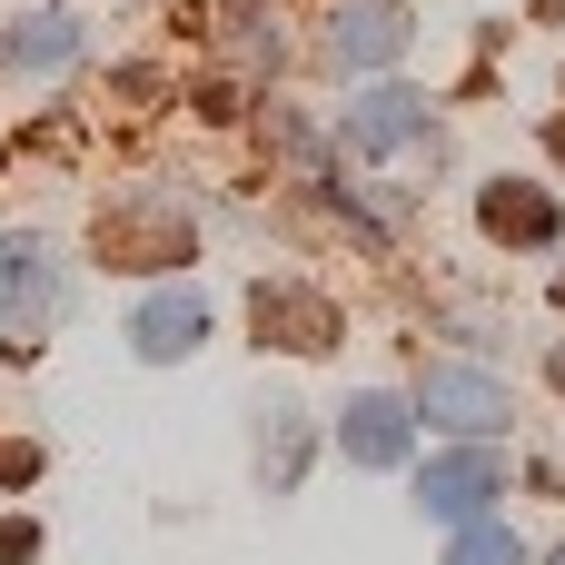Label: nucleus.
I'll return each mask as SVG.
<instances>
[{"label": "nucleus", "instance_id": "f257e3e1", "mask_svg": "<svg viewBox=\"0 0 565 565\" xmlns=\"http://www.w3.org/2000/svg\"><path fill=\"white\" fill-rule=\"evenodd\" d=\"M50 318H60V278H50V258H40L30 238H0V348L30 358Z\"/></svg>", "mask_w": 565, "mask_h": 565}, {"label": "nucleus", "instance_id": "f03ea898", "mask_svg": "<svg viewBox=\"0 0 565 565\" xmlns=\"http://www.w3.org/2000/svg\"><path fill=\"white\" fill-rule=\"evenodd\" d=\"M417 417H437L447 437H497L507 427V387L477 367H427L417 377Z\"/></svg>", "mask_w": 565, "mask_h": 565}, {"label": "nucleus", "instance_id": "7ed1b4c3", "mask_svg": "<svg viewBox=\"0 0 565 565\" xmlns=\"http://www.w3.org/2000/svg\"><path fill=\"white\" fill-rule=\"evenodd\" d=\"M348 149H367V159H427V99L417 89H367L348 109Z\"/></svg>", "mask_w": 565, "mask_h": 565}, {"label": "nucleus", "instance_id": "20e7f679", "mask_svg": "<svg viewBox=\"0 0 565 565\" xmlns=\"http://www.w3.org/2000/svg\"><path fill=\"white\" fill-rule=\"evenodd\" d=\"M417 497H427V516H447V526H477V516L507 497V467H497L487 447H467V457H437V467L417 477Z\"/></svg>", "mask_w": 565, "mask_h": 565}, {"label": "nucleus", "instance_id": "39448f33", "mask_svg": "<svg viewBox=\"0 0 565 565\" xmlns=\"http://www.w3.org/2000/svg\"><path fill=\"white\" fill-rule=\"evenodd\" d=\"M99 248L119 268H169V258H189V218L179 209H119V218H99Z\"/></svg>", "mask_w": 565, "mask_h": 565}, {"label": "nucleus", "instance_id": "423d86ee", "mask_svg": "<svg viewBox=\"0 0 565 565\" xmlns=\"http://www.w3.org/2000/svg\"><path fill=\"white\" fill-rule=\"evenodd\" d=\"M248 318H258V338H268V348H328V338H338V308H328V298H308V288H258V298H248Z\"/></svg>", "mask_w": 565, "mask_h": 565}, {"label": "nucleus", "instance_id": "0eeeda50", "mask_svg": "<svg viewBox=\"0 0 565 565\" xmlns=\"http://www.w3.org/2000/svg\"><path fill=\"white\" fill-rule=\"evenodd\" d=\"M338 447H348L358 467H397V457H407V407H397V397H377V387H367V397H348Z\"/></svg>", "mask_w": 565, "mask_h": 565}, {"label": "nucleus", "instance_id": "6e6552de", "mask_svg": "<svg viewBox=\"0 0 565 565\" xmlns=\"http://www.w3.org/2000/svg\"><path fill=\"white\" fill-rule=\"evenodd\" d=\"M407 50V10L397 0H348L338 10V60L348 70H377V60H397Z\"/></svg>", "mask_w": 565, "mask_h": 565}, {"label": "nucleus", "instance_id": "1a4fd4ad", "mask_svg": "<svg viewBox=\"0 0 565 565\" xmlns=\"http://www.w3.org/2000/svg\"><path fill=\"white\" fill-rule=\"evenodd\" d=\"M129 338H139V358H149V367H169V358H189V348L209 338V308H199V298H149Z\"/></svg>", "mask_w": 565, "mask_h": 565}, {"label": "nucleus", "instance_id": "9d476101", "mask_svg": "<svg viewBox=\"0 0 565 565\" xmlns=\"http://www.w3.org/2000/svg\"><path fill=\"white\" fill-rule=\"evenodd\" d=\"M487 228L516 238V248H546V238H556V199L526 189V179H497V189H487Z\"/></svg>", "mask_w": 565, "mask_h": 565}, {"label": "nucleus", "instance_id": "9b49d317", "mask_svg": "<svg viewBox=\"0 0 565 565\" xmlns=\"http://www.w3.org/2000/svg\"><path fill=\"white\" fill-rule=\"evenodd\" d=\"M447 565H526V546H516L507 526H467V536H457V556H447Z\"/></svg>", "mask_w": 565, "mask_h": 565}, {"label": "nucleus", "instance_id": "f8f14e48", "mask_svg": "<svg viewBox=\"0 0 565 565\" xmlns=\"http://www.w3.org/2000/svg\"><path fill=\"white\" fill-rule=\"evenodd\" d=\"M20 60H30V70H60V60H70V20H40V30H20Z\"/></svg>", "mask_w": 565, "mask_h": 565}, {"label": "nucleus", "instance_id": "ddd939ff", "mask_svg": "<svg viewBox=\"0 0 565 565\" xmlns=\"http://www.w3.org/2000/svg\"><path fill=\"white\" fill-rule=\"evenodd\" d=\"M556 387H565V358H556Z\"/></svg>", "mask_w": 565, "mask_h": 565}]
</instances>
